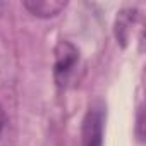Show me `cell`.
Here are the masks:
<instances>
[{"label": "cell", "mask_w": 146, "mask_h": 146, "mask_svg": "<svg viewBox=\"0 0 146 146\" xmlns=\"http://www.w3.org/2000/svg\"><path fill=\"white\" fill-rule=\"evenodd\" d=\"M79 60V52L70 41H58L55 46V64H53V76L58 86H64L69 81V76L74 72Z\"/></svg>", "instance_id": "cell-1"}, {"label": "cell", "mask_w": 146, "mask_h": 146, "mask_svg": "<svg viewBox=\"0 0 146 146\" xmlns=\"http://www.w3.org/2000/svg\"><path fill=\"white\" fill-rule=\"evenodd\" d=\"M105 110L102 105H93L84 115L81 129V146H103Z\"/></svg>", "instance_id": "cell-2"}, {"label": "cell", "mask_w": 146, "mask_h": 146, "mask_svg": "<svg viewBox=\"0 0 146 146\" xmlns=\"http://www.w3.org/2000/svg\"><path fill=\"white\" fill-rule=\"evenodd\" d=\"M23 5L35 17L48 19V17L58 16L65 9L67 2H62V0H26Z\"/></svg>", "instance_id": "cell-3"}, {"label": "cell", "mask_w": 146, "mask_h": 146, "mask_svg": "<svg viewBox=\"0 0 146 146\" xmlns=\"http://www.w3.org/2000/svg\"><path fill=\"white\" fill-rule=\"evenodd\" d=\"M136 19V12L132 9L129 11H122L117 17V24H115V35H117V40L120 43L125 45L127 38H129V33H131V26Z\"/></svg>", "instance_id": "cell-4"}, {"label": "cell", "mask_w": 146, "mask_h": 146, "mask_svg": "<svg viewBox=\"0 0 146 146\" xmlns=\"http://www.w3.org/2000/svg\"><path fill=\"white\" fill-rule=\"evenodd\" d=\"M5 125H7V115H5V110L0 105V139L4 136V131H5Z\"/></svg>", "instance_id": "cell-5"}, {"label": "cell", "mask_w": 146, "mask_h": 146, "mask_svg": "<svg viewBox=\"0 0 146 146\" xmlns=\"http://www.w3.org/2000/svg\"><path fill=\"white\" fill-rule=\"evenodd\" d=\"M5 7H7V4H5V2H0V11H4Z\"/></svg>", "instance_id": "cell-6"}]
</instances>
